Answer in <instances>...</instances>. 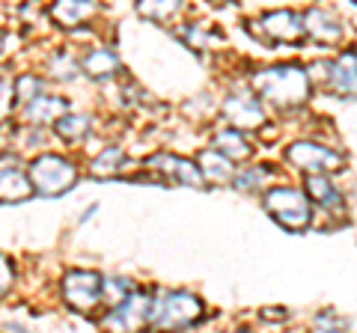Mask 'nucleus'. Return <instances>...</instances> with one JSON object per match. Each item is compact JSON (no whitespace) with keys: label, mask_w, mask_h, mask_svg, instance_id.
I'll use <instances>...</instances> for the list:
<instances>
[{"label":"nucleus","mask_w":357,"mask_h":333,"mask_svg":"<svg viewBox=\"0 0 357 333\" xmlns=\"http://www.w3.org/2000/svg\"><path fill=\"white\" fill-rule=\"evenodd\" d=\"M307 191L312 194V199H316L321 208H331V212H342L345 208L342 194L331 185L328 176H307Z\"/></svg>","instance_id":"obj_18"},{"label":"nucleus","mask_w":357,"mask_h":333,"mask_svg":"<svg viewBox=\"0 0 357 333\" xmlns=\"http://www.w3.org/2000/svg\"><path fill=\"white\" fill-rule=\"evenodd\" d=\"M223 116H227L229 128L248 131V128H259L265 122V107L250 90H236L223 102Z\"/></svg>","instance_id":"obj_8"},{"label":"nucleus","mask_w":357,"mask_h":333,"mask_svg":"<svg viewBox=\"0 0 357 333\" xmlns=\"http://www.w3.org/2000/svg\"><path fill=\"white\" fill-rule=\"evenodd\" d=\"M137 333H161V330H137Z\"/></svg>","instance_id":"obj_31"},{"label":"nucleus","mask_w":357,"mask_h":333,"mask_svg":"<svg viewBox=\"0 0 357 333\" xmlns=\"http://www.w3.org/2000/svg\"><path fill=\"white\" fill-rule=\"evenodd\" d=\"M15 110V81L9 75H0V125L13 116Z\"/></svg>","instance_id":"obj_26"},{"label":"nucleus","mask_w":357,"mask_h":333,"mask_svg":"<svg viewBox=\"0 0 357 333\" xmlns=\"http://www.w3.org/2000/svg\"><path fill=\"white\" fill-rule=\"evenodd\" d=\"M13 283H15V265H13V259H9V256L0 253V297L9 295Z\"/></svg>","instance_id":"obj_29"},{"label":"nucleus","mask_w":357,"mask_h":333,"mask_svg":"<svg viewBox=\"0 0 357 333\" xmlns=\"http://www.w3.org/2000/svg\"><path fill=\"white\" fill-rule=\"evenodd\" d=\"M203 313H206V307L194 292H170V295L152 297L149 325H155V330H161V333L182 330L203 318Z\"/></svg>","instance_id":"obj_2"},{"label":"nucleus","mask_w":357,"mask_h":333,"mask_svg":"<svg viewBox=\"0 0 357 333\" xmlns=\"http://www.w3.org/2000/svg\"><path fill=\"white\" fill-rule=\"evenodd\" d=\"M149 166L155 173L167 176L170 182H178V185H203V176H199L197 164L188 161V158H176V155H152L149 158Z\"/></svg>","instance_id":"obj_11"},{"label":"nucleus","mask_w":357,"mask_h":333,"mask_svg":"<svg viewBox=\"0 0 357 333\" xmlns=\"http://www.w3.org/2000/svg\"><path fill=\"white\" fill-rule=\"evenodd\" d=\"M77 69H81V60L69 57V51L54 54V60H51V75L54 77H63V81H69V77L77 75Z\"/></svg>","instance_id":"obj_27"},{"label":"nucleus","mask_w":357,"mask_h":333,"mask_svg":"<svg viewBox=\"0 0 357 333\" xmlns=\"http://www.w3.org/2000/svg\"><path fill=\"white\" fill-rule=\"evenodd\" d=\"M33 194L27 173L18 166L15 155H0V203H21Z\"/></svg>","instance_id":"obj_9"},{"label":"nucleus","mask_w":357,"mask_h":333,"mask_svg":"<svg viewBox=\"0 0 357 333\" xmlns=\"http://www.w3.org/2000/svg\"><path fill=\"white\" fill-rule=\"evenodd\" d=\"M0 51H3V30H0Z\"/></svg>","instance_id":"obj_30"},{"label":"nucleus","mask_w":357,"mask_h":333,"mask_svg":"<svg viewBox=\"0 0 357 333\" xmlns=\"http://www.w3.org/2000/svg\"><path fill=\"white\" fill-rule=\"evenodd\" d=\"M66 114H69V104H66V98H57V95H39V98H33L30 104H24V119L33 128L57 122Z\"/></svg>","instance_id":"obj_14"},{"label":"nucleus","mask_w":357,"mask_h":333,"mask_svg":"<svg viewBox=\"0 0 357 333\" xmlns=\"http://www.w3.org/2000/svg\"><path fill=\"white\" fill-rule=\"evenodd\" d=\"M137 292L131 280L126 277H107L102 280V304H107V309H116L122 301H128V297Z\"/></svg>","instance_id":"obj_21"},{"label":"nucleus","mask_w":357,"mask_h":333,"mask_svg":"<svg viewBox=\"0 0 357 333\" xmlns=\"http://www.w3.org/2000/svg\"><path fill=\"white\" fill-rule=\"evenodd\" d=\"M215 146L223 158H229V161H241L250 155V143L244 140V134L236 128H220L215 134Z\"/></svg>","instance_id":"obj_19"},{"label":"nucleus","mask_w":357,"mask_h":333,"mask_svg":"<svg viewBox=\"0 0 357 333\" xmlns=\"http://www.w3.org/2000/svg\"><path fill=\"white\" fill-rule=\"evenodd\" d=\"M256 27H259L265 39H274V42H295L304 36V21H301V15L292 13V9L268 13V15H262V21Z\"/></svg>","instance_id":"obj_10"},{"label":"nucleus","mask_w":357,"mask_h":333,"mask_svg":"<svg viewBox=\"0 0 357 333\" xmlns=\"http://www.w3.org/2000/svg\"><path fill=\"white\" fill-rule=\"evenodd\" d=\"M197 170H199V176H203V182L223 185V182H229V179H232V161H229V158H223L218 149L199 152Z\"/></svg>","instance_id":"obj_16"},{"label":"nucleus","mask_w":357,"mask_h":333,"mask_svg":"<svg viewBox=\"0 0 357 333\" xmlns=\"http://www.w3.org/2000/svg\"><path fill=\"white\" fill-rule=\"evenodd\" d=\"M301 21H304V33H312L319 42H340L345 36V27H342V21L331 13V9H319V6H312L307 15H301Z\"/></svg>","instance_id":"obj_13"},{"label":"nucleus","mask_w":357,"mask_h":333,"mask_svg":"<svg viewBox=\"0 0 357 333\" xmlns=\"http://www.w3.org/2000/svg\"><path fill=\"white\" fill-rule=\"evenodd\" d=\"M81 72L93 81H105L119 72V57L110 48H93L81 57Z\"/></svg>","instance_id":"obj_15"},{"label":"nucleus","mask_w":357,"mask_h":333,"mask_svg":"<svg viewBox=\"0 0 357 333\" xmlns=\"http://www.w3.org/2000/svg\"><path fill=\"white\" fill-rule=\"evenodd\" d=\"M63 301L66 307H72L75 313H96L102 307V277L96 271L75 268L63 277Z\"/></svg>","instance_id":"obj_5"},{"label":"nucleus","mask_w":357,"mask_h":333,"mask_svg":"<svg viewBox=\"0 0 357 333\" xmlns=\"http://www.w3.org/2000/svg\"><path fill=\"white\" fill-rule=\"evenodd\" d=\"M27 179L30 187L42 196H63L69 187L77 182V166L69 158H60V155H39L33 158L27 166Z\"/></svg>","instance_id":"obj_3"},{"label":"nucleus","mask_w":357,"mask_h":333,"mask_svg":"<svg viewBox=\"0 0 357 333\" xmlns=\"http://www.w3.org/2000/svg\"><path fill=\"white\" fill-rule=\"evenodd\" d=\"M328 86L337 95H349V98H357V54L349 51L337 57L331 65H328Z\"/></svg>","instance_id":"obj_12"},{"label":"nucleus","mask_w":357,"mask_h":333,"mask_svg":"<svg viewBox=\"0 0 357 333\" xmlns=\"http://www.w3.org/2000/svg\"><path fill=\"white\" fill-rule=\"evenodd\" d=\"M137 9L146 18H155V21H164L178 13V3H173V0H164V3H149V0H143V3H137Z\"/></svg>","instance_id":"obj_28"},{"label":"nucleus","mask_w":357,"mask_h":333,"mask_svg":"<svg viewBox=\"0 0 357 333\" xmlns=\"http://www.w3.org/2000/svg\"><path fill=\"white\" fill-rule=\"evenodd\" d=\"M39 95H42V81L36 75H21L15 81V102L30 104L33 98H39Z\"/></svg>","instance_id":"obj_25"},{"label":"nucleus","mask_w":357,"mask_h":333,"mask_svg":"<svg viewBox=\"0 0 357 333\" xmlns=\"http://www.w3.org/2000/svg\"><path fill=\"white\" fill-rule=\"evenodd\" d=\"M152 297L146 292H134L128 301H122L116 309H110L105 318V327L114 333H137L143 325H149V313H152Z\"/></svg>","instance_id":"obj_7"},{"label":"nucleus","mask_w":357,"mask_h":333,"mask_svg":"<svg viewBox=\"0 0 357 333\" xmlns=\"http://www.w3.org/2000/svg\"><path fill=\"white\" fill-rule=\"evenodd\" d=\"M349 330V321L333 309H321V313L312 318V333H345Z\"/></svg>","instance_id":"obj_24"},{"label":"nucleus","mask_w":357,"mask_h":333,"mask_svg":"<svg viewBox=\"0 0 357 333\" xmlns=\"http://www.w3.org/2000/svg\"><path fill=\"white\" fill-rule=\"evenodd\" d=\"M122 166H126V152L119 146H107L105 152H98L93 164H89V173L96 176V179H107V176H119Z\"/></svg>","instance_id":"obj_20"},{"label":"nucleus","mask_w":357,"mask_h":333,"mask_svg":"<svg viewBox=\"0 0 357 333\" xmlns=\"http://www.w3.org/2000/svg\"><path fill=\"white\" fill-rule=\"evenodd\" d=\"M54 128H57L60 140L75 143V140L86 137V131H89V116H86V114H66V116H60L57 122H54Z\"/></svg>","instance_id":"obj_22"},{"label":"nucleus","mask_w":357,"mask_h":333,"mask_svg":"<svg viewBox=\"0 0 357 333\" xmlns=\"http://www.w3.org/2000/svg\"><path fill=\"white\" fill-rule=\"evenodd\" d=\"M265 208L286 229H307L312 220L310 199L301 191H295V187H271V191H265Z\"/></svg>","instance_id":"obj_4"},{"label":"nucleus","mask_w":357,"mask_h":333,"mask_svg":"<svg viewBox=\"0 0 357 333\" xmlns=\"http://www.w3.org/2000/svg\"><path fill=\"white\" fill-rule=\"evenodd\" d=\"M253 90L274 107H298L310 95V75L292 63L271 65L253 75Z\"/></svg>","instance_id":"obj_1"},{"label":"nucleus","mask_w":357,"mask_h":333,"mask_svg":"<svg viewBox=\"0 0 357 333\" xmlns=\"http://www.w3.org/2000/svg\"><path fill=\"white\" fill-rule=\"evenodd\" d=\"M268 179H271L268 166H248V170H241L236 176V187L238 191H262Z\"/></svg>","instance_id":"obj_23"},{"label":"nucleus","mask_w":357,"mask_h":333,"mask_svg":"<svg viewBox=\"0 0 357 333\" xmlns=\"http://www.w3.org/2000/svg\"><path fill=\"white\" fill-rule=\"evenodd\" d=\"M286 158H289V164L298 166V170H304L307 176H328V173L342 166L340 152L321 146V143H310V140L292 143L289 152H286Z\"/></svg>","instance_id":"obj_6"},{"label":"nucleus","mask_w":357,"mask_h":333,"mask_svg":"<svg viewBox=\"0 0 357 333\" xmlns=\"http://www.w3.org/2000/svg\"><path fill=\"white\" fill-rule=\"evenodd\" d=\"M238 333H250V330H238Z\"/></svg>","instance_id":"obj_32"},{"label":"nucleus","mask_w":357,"mask_h":333,"mask_svg":"<svg viewBox=\"0 0 357 333\" xmlns=\"http://www.w3.org/2000/svg\"><path fill=\"white\" fill-rule=\"evenodd\" d=\"M0 155H3V152H0Z\"/></svg>","instance_id":"obj_33"},{"label":"nucleus","mask_w":357,"mask_h":333,"mask_svg":"<svg viewBox=\"0 0 357 333\" xmlns=\"http://www.w3.org/2000/svg\"><path fill=\"white\" fill-rule=\"evenodd\" d=\"M96 3H81V0H63V3L51 6V18L57 21L60 27H77L96 13Z\"/></svg>","instance_id":"obj_17"}]
</instances>
